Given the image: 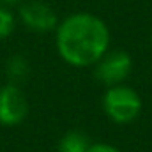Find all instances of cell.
Segmentation results:
<instances>
[{"label":"cell","instance_id":"1","mask_svg":"<svg viewBox=\"0 0 152 152\" xmlns=\"http://www.w3.org/2000/svg\"><path fill=\"white\" fill-rule=\"evenodd\" d=\"M110 28L92 12H75L58 21L55 44L60 58L73 67H90L110 50Z\"/></svg>","mask_w":152,"mask_h":152},{"label":"cell","instance_id":"2","mask_svg":"<svg viewBox=\"0 0 152 152\" xmlns=\"http://www.w3.org/2000/svg\"><path fill=\"white\" fill-rule=\"evenodd\" d=\"M103 108L115 124H129L142 112V99L134 88L120 83L108 87L103 97Z\"/></svg>","mask_w":152,"mask_h":152},{"label":"cell","instance_id":"3","mask_svg":"<svg viewBox=\"0 0 152 152\" xmlns=\"http://www.w3.org/2000/svg\"><path fill=\"white\" fill-rule=\"evenodd\" d=\"M131 69H133V60L129 53L122 50H112V51L108 50L96 62L94 75L106 87H113L124 83L131 75Z\"/></svg>","mask_w":152,"mask_h":152},{"label":"cell","instance_id":"4","mask_svg":"<svg viewBox=\"0 0 152 152\" xmlns=\"http://www.w3.org/2000/svg\"><path fill=\"white\" fill-rule=\"evenodd\" d=\"M18 18L28 30L37 34L53 32L58 25L57 12L42 0H25L18 7Z\"/></svg>","mask_w":152,"mask_h":152},{"label":"cell","instance_id":"5","mask_svg":"<svg viewBox=\"0 0 152 152\" xmlns=\"http://www.w3.org/2000/svg\"><path fill=\"white\" fill-rule=\"evenodd\" d=\"M27 113L28 103L23 90L12 83L0 87V124L7 127L18 126L25 120Z\"/></svg>","mask_w":152,"mask_h":152},{"label":"cell","instance_id":"6","mask_svg":"<svg viewBox=\"0 0 152 152\" xmlns=\"http://www.w3.org/2000/svg\"><path fill=\"white\" fill-rule=\"evenodd\" d=\"M88 147V136L81 131H69L58 142V152H87Z\"/></svg>","mask_w":152,"mask_h":152},{"label":"cell","instance_id":"7","mask_svg":"<svg viewBox=\"0 0 152 152\" xmlns=\"http://www.w3.org/2000/svg\"><path fill=\"white\" fill-rule=\"evenodd\" d=\"M7 78L12 85L21 83L27 76H28V62L23 55H14L7 60V67H5Z\"/></svg>","mask_w":152,"mask_h":152},{"label":"cell","instance_id":"8","mask_svg":"<svg viewBox=\"0 0 152 152\" xmlns=\"http://www.w3.org/2000/svg\"><path fill=\"white\" fill-rule=\"evenodd\" d=\"M16 27V16L11 11V7H5L0 4V41L7 39Z\"/></svg>","mask_w":152,"mask_h":152},{"label":"cell","instance_id":"9","mask_svg":"<svg viewBox=\"0 0 152 152\" xmlns=\"http://www.w3.org/2000/svg\"><path fill=\"white\" fill-rule=\"evenodd\" d=\"M87 152H120V151L113 145H110V143H90Z\"/></svg>","mask_w":152,"mask_h":152},{"label":"cell","instance_id":"10","mask_svg":"<svg viewBox=\"0 0 152 152\" xmlns=\"http://www.w3.org/2000/svg\"><path fill=\"white\" fill-rule=\"evenodd\" d=\"M23 2L25 0H0V4L5 5V7H20Z\"/></svg>","mask_w":152,"mask_h":152},{"label":"cell","instance_id":"11","mask_svg":"<svg viewBox=\"0 0 152 152\" xmlns=\"http://www.w3.org/2000/svg\"><path fill=\"white\" fill-rule=\"evenodd\" d=\"M151 41H152V37H151Z\"/></svg>","mask_w":152,"mask_h":152}]
</instances>
